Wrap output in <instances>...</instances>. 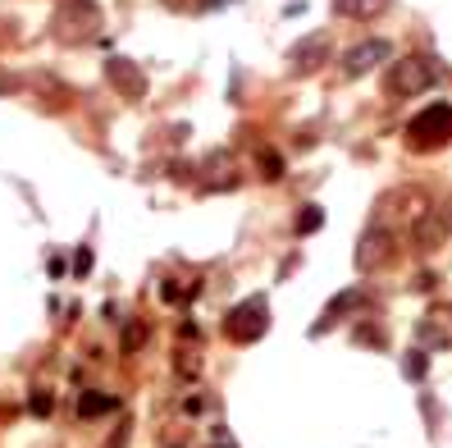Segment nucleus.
<instances>
[{
  "instance_id": "5",
  "label": "nucleus",
  "mask_w": 452,
  "mask_h": 448,
  "mask_svg": "<svg viewBox=\"0 0 452 448\" xmlns=\"http://www.w3.org/2000/svg\"><path fill=\"white\" fill-rule=\"evenodd\" d=\"M384 234H379V229H370L366 238H361V247H356V265H361V270H375L379 265V256H384Z\"/></svg>"
},
{
  "instance_id": "1",
  "label": "nucleus",
  "mask_w": 452,
  "mask_h": 448,
  "mask_svg": "<svg viewBox=\"0 0 452 448\" xmlns=\"http://www.w3.org/2000/svg\"><path fill=\"white\" fill-rule=\"evenodd\" d=\"M388 88H393L397 97H421V92L430 88V64H425L421 55L397 59V64L388 69Z\"/></svg>"
},
{
  "instance_id": "6",
  "label": "nucleus",
  "mask_w": 452,
  "mask_h": 448,
  "mask_svg": "<svg viewBox=\"0 0 452 448\" xmlns=\"http://www.w3.org/2000/svg\"><path fill=\"white\" fill-rule=\"evenodd\" d=\"M338 10H352V14H370V10H379V0H338Z\"/></svg>"
},
{
  "instance_id": "4",
  "label": "nucleus",
  "mask_w": 452,
  "mask_h": 448,
  "mask_svg": "<svg viewBox=\"0 0 452 448\" xmlns=\"http://www.w3.org/2000/svg\"><path fill=\"white\" fill-rule=\"evenodd\" d=\"M421 339L430 343V348H448V343H452V302L434 307V312L425 316V321H421Z\"/></svg>"
},
{
  "instance_id": "3",
  "label": "nucleus",
  "mask_w": 452,
  "mask_h": 448,
  "mask_svg": "<svg viewBox=\"0 0 452 448\" xmlns=\"http://www.w3.org/2000/svg\"><path fill=\"white\" fill-rule=\"evenodd\" d=\"M379 59H388V41H361L356 50H347V59H343V69L352 74V78H361V74H370V69L379 64Z\"/></svg>"
},
{
  "instance_id": "2",
  "label": "nucleus",
  "mask_w": 452,
  "mask_h": 448,
  "mask_svg": "<svg viewBox=\"0 0 452 448\" xmlns=\"http://www.w3.org/2000/svg\"><path fill=\"white\" fill-rule=\"evenodd\" d=\"M411 133L421 137V142H425V137H430V142H448V137H452V110L448 106H430L411 124Z\"/></svg>"
}]
</instances>
